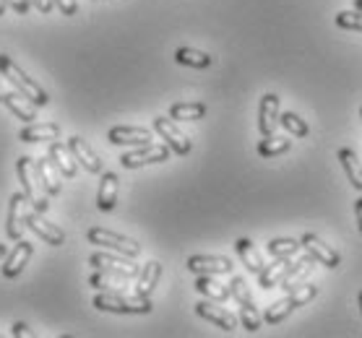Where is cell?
<instances>
[{"instance_id":"1","label":"cell","mask_w":362,"mask_h":338,"mask_svg":"<svg viewBox=\"0 0 362 338\" xmlns=\"http://www.w3.org/2000/svg\"><path fill=\"white\" fill-rule=\"evenodd\" d=\"M94 307L102 313H117V315H148L151 313V299L148 297H125L120 291H102L94 297Z\"/></svg>"},{"instance_id":"2","label":"cell","mask_w":362,"mask_h":338,"mask_svg":"<svg viewBox=\"0 0 362 338\" xmlns=\"http://www.w3.org/2000/svg\"><path fill=\"white\" fill-rule=\"evenodd\" d=\"M16 172H18V180H21V190H24V195L29 198L34 211H40L45 214L49 208V200L47 195L42 193L45 185L40 182V174H37V164H34L32 157H21L16 162Z\"/></svg>"},{"instance_id":"3","label":"cell","mask_w":362,"mask_h":338,"mask_svg":"<svg viewBox=\"0 0 362 338\" xmlns=\"http://www.w3.org/2000/svg\"><path fill=\"white\" fill-rule=\"evenodd\" d=\"M315 297H318V286H315V284H303V286H297L295 291H287L284 299L274 302V305L266 310L264 320L269 322V325H276V322H281L284 318H289V315L295 313L297 307L313 302Z\"/></svg>"},{"instance_id":"4","label":"cell","mask_w":362,"mask_h":338,"mask_svg":"<svg viewBox=\"0 0 362 338\" xmlns=\"http://www.w3.org/2000/svg\"><path fill=\"white\" fill-rule=\"evenodd\" d=\"M0 73L6 76L16 89H21V94H24L26 99H32L37 107H45V104L49 102L47 91L42 89L37 81H32V78H29V76H26L24 71L13 63V60H11L8 55H3V52H0Z\"/></svg>"},{"instance_id":"5","label":"cell","mask_w":362,"mask_h":338,"mask_svg":"<svg viewBox=\"0 0 362 338\" xmlns=\"http://www.w3.org/2000/svg\"><path fill=\"white\" fill-rule=\"evenodd\" d=\"M86 239H89L91 245L107 248V250H112V253H120V255H128V258L141 255V245L136 239L123 237V234H117V231L102 229V227H91V229L86 231Z\"/></svg>"},{"instance_id":"6","label":"cell","mask_w":362,"mask_h":338,"mask_svg":"<svg viewBox=\"0 0 362 338\" xmlns=\"http://www.w3.org/2000/svg\"><path fill=\"white\" fill-rule=\"evenodd\" d=\"M89 265H94L97 271H107V273H115V276H120V279L131 281L139 276V265L131 263V258L128 255H120V253H94V255L89 258Z\"/></svg>"},{"instance_id":"7","label":"cell","mask_w":362,"mask_h":338,"mask_svg":"<svg viewBox=\"0 0 362 338\" xmlns=\"http://www.w3.org/2000/svg\"><path fill=\"white\" fill-rule=\"evenodd\" d=\"M170 146H139L136 151H125L123 157H120V164L125 169H139V167H146V164H159V162H167L170 159Z\"/></svg>"},{"instance_id":"8","label":"cell","mask_w":362,"mask_h":338,"mask_svg":"<svg viewBox=\"0 0 362 338\" xmlns=\"http://www.w3.org/2000/svg\"><path fill=\"white\" fill-rule=\"evenodd\" d=\"M154 131L167 140V146L173 149V154L177 157H188L190 149H193V143L188 140V135L173 123V117L167 120V117H154Z\"/></svg>"},{"instance_id":"9","label":"cell","mask_w":362,"mask_h":338,"mask_svg":"<svg viewBox=\"0 0 362 338\" xmlns=\"http://www.w3.org/2000/svg\"><path fill=\"white\" fill-rule=\"evenodd\" d=\"M188 271L196 276H222L232 273V260L224 255H190Z\"/></svg>"},{"instance_id":"10","label":"cell","mask_w":362,"mask_h":338,"mask_svg":"<svg viewBox=\"0 0 362 338\" xmlns=\"http://www.w3.org/2000/svg\"><path fill=\"white\" fill-rule=\"evenodd\" d=\"M107 140L115 146H148L151 143V131L148 128H136V125H115L107 131Z\"/></svg>"},{"instance_id":"11","label":"cell","mask_w":362,"mask_h":338,"mask_svg":"<svg viewBox=\"0 0 362 338\" xmlns=\"http://www.w3.org/2000/svg\"><path fill=\"white\" fill-rule=\"evenodd\" d=\"M303 248L310 253V255L318 260L321 265H326V268H337L339 263H341V255H339L337 250L331 248V245H326L318 234H313V231H308V234H303Z\"/></svg>"},{"instance_id":"12","label":"cell","mask_w":362,"mask_h":338,"mask_svg":"<svg viewBox=\"0 0 362 338\" xmlns=\"http://www.w3.org/2000/svg\"><path fill=\"white\" fill-rule=\"evenodd\" d=\"M26 227L37 234V237L42 239V242H47V245H52V248H60L63 242H66V234H63V229L60 227H55V224H49L47 219H42L40 211H32V214H26Z\"/></svg>"},{"instance_id":"13","label":"cell","mask_w":362,"mask_h":338,"mask_svg":"<svg viewBox=\"0 0 362 338\" xmlns=\"http://www.w3.org/2000/svg\"><path fill=\"white\" fill-rule=\"evenodd\" d=\"M26 203H29V198L24 195V190H21V193H16V195L11 198L6 231H8V239H13V242H18V239H21V234H24L26 214H29V211H26Z\"/></svg>"},{"instance_id":"14","label":"cell","mask_w":362,"mask_h":338,"mask_svg":"<svg viewBox=\"0 0 362 338\" xmlns=\"http://www.w3.org/2000/svg\"><path fill=\"white\" fill-rule=\"evenodd\" d=\"M279 97L276 94H266L261 104H258V133L261 135H274L276 125H279Z\"/></svg>"},{"instance_id":"15","label":"cell","mask_w":362,"mask_h":338,"mask_svg":"<svg viewBox=\"0 0 362 338\" xmlns=\"http://www.w3.org/2000/svg\"><path fill=\"white\" fill-rule=\"evenodd\" d=\"M68 146H71V151H74L76 162H78V164H81L89 174H102V172H105V169H102V159L94 154V149H91L81 135L68 138Z\"/></svg>"},{"instance_id":"16","label":"cell","mask_w":362,"mask_h":338,"mask_svg":"<svg viewBox=\"0 0 362 338\" xmlns=\"http://www.w3.org/2000/svg\"><path fill=\"white\" fill-rule=\"evenodd\" d=\"M315 263H318V260H315L310 253H308V255H303V258H297L295 263H292V268L287 271V276L281 279L279 286L284 289V291H295L297 286H303V281L313 273Z\"/></svg>"},{"instance_id":"17","label":"cell","mask_w":362,"mask_h":338,"mask_svg":"<svg viewBox=\"0 0 362 338\" xmlns=\"http://www.w3.org/2000/svg\"><path fill=\"white\" fill-rule=\"evenodd\" d=\"M34 164H37L40 182L45 185V193H47V195H60V190H63V174H60V169L55 167V162L49 157H45V159H37Z\"/></svg>"},{"instance_id":"18","label":"cell","mask_w":362,"mask_h":338,"mask_svg":"<svg viewBox=\"0 0 362 338\" xmlns=\"http://www.w3.org/2000/svg\"><path fill=\"white\" fill-rule=\"evenodd\" d=\"M52 162H55V167L60 169V174L63 177H76V172H78V164H76V157L74 151H71V146H66V143H60V140H49V154H47Z\"/></svg>"},{"instance_id":"19","label":"cell","mask_w":362,"mask_h":338,"mask_svg":"<svg viewBox=\"0 0 362 338\" xmlns=\"http://www.w3.org/2000/svg\"><path fill=\"white\" fill-rule=\"evenodd\" d=\"M196 313L201 315L204 320L214 322V325H219L222 330H227V333H232V330L238 328V318L232 313H227V310H222V307H214L211 302H198Z\"/></svg>"},{"instance_id":"20","label":"cell","mask_w":362,"mask_h":338,"mask_svg":"<svg viewBox=\"0 0 362 338\" xmlns=\"http://www.w3.org/2000/svg\"><path fill=\"white\" fill-rule=\"evenodd\" d=\"M34 248L29 245V242H24V239H18L16 250L11 253V255H6V265H3V276L6 279H16L18 273L24 271L26 263H29V258H32Z\"/></svg>"},{"instance_id":"21","label":"cell","mask_w":362,"mask_h":338,"mask_svg":"<svg viewBox=\"0 0 362 338\" xmlns=\"http://www.w3.org/2000/svg\"><path fill=\"white\" fill-rule=\"evenodd\" d=\"M3 104L18 117V120H24V123H34L37 120V104L32 99H26L24 94H16V91H6V97H3Z\"/></svg>"},{"instance_id":"22","label":"cell","mask_w":362,"mask_h":338,"mask_svg":"<svg viewBox=\"0 0 362 338\" xmlns=\"http://www.w3.org/2000/svg\"><path fill=\"white\" fill-rule=\"evenodd\" d=\"M292 258H276L272 265H266L264 271L258 273V286L261 289H272L276 286V284H281V279L287 276V271L292 268Z\"/></svg>"},{"instance_id":"23","label":"cell","mask_w":362,"mask_h":338,"mask_svg":"<svg viewBox=\"0 0 362 338\" xmlns=\"http://www.w3.org/2000/svg\"><path fill=\"white\" fill-rule=\"evenodd\" d=\"M235 250H238V255H240V260H243V265H245L247 271L250 273H258L264 271L266 268V263H264V258H261V253L255 250V245L250 242L247 237H240L238 242H235Z\"/></svg>"},{"instance_id":"24","label":"cell","mask_w":362,"mask_h":338,"mask_svg":"<svg viewBox=\"0 0 362 338\" xmlns=\"http://www.w3.org/2000/svg\"><path fill=\"white\" fill-rule=\"evenodd\" d=\"M117 174L115 172H102V182H99V195L97 206L99 211H112L117 203Z\"/></svg>"},{"instance_id":"25","label":"cell","mask_w":362,"mask_h":338,"mask_svg":"<svg viewBox=\"0 0 362 338\" xmlns=\"http://www.w3.org/2000/svg\"><path fill=\"white\" fill-rule=\"evenodd\" d=\"M18 138L24 143H40V140H58L60 138V125L55 123H29L24 131L18 133Z\"/></svg>"},{"instance_id":"26","label":"cell","mask_w":362,"mask_h":338,"mask_svg":"<svg viewBox=\"0 0 362 338\" xmlns=\"http://www.w3.org/2000/svg\"><path fill=\"white\" fill-rule=\"evenodd\" d=\"M159 279H162V263H157V260H148L144 268H141L139 273V284H136V294L139 297H148L151 291H154V286L159 284Z\"/></svg>"},{"instance_id":"27","label":"cell","mask_w":362,"mask_h":338,"mask_svg":"<svg viewBox=\"0 0 362 338\" xmlns=\"http://www.w3.org/2000/svg\"><path fill=\"white\" fill-rule=\"evenodd\" d=\"M337 159H339V164L344 167L346 177L352 182V188L362 190V162L357 159V154H354L352 149H339Z\"/></svg>"},{"instance_id":"28","label":"cell","mask_w":362,"mask_h":338,"mask_svg":"<svg viewBox=\"0 0 362 338\" xmlns=\"http://www.w3.org/2000/svg\"><path fill=\"white\" fill-rule=\"evenodd\" d=\"M196 289L201 291V294H204V297L214 299V302H227V299L232 297L230 286L219 284L214 276H198V279H196Z\"/></svg>"},{"instance_id":"29","label":"cell","mask_w":362,"mask_h":338,"mask_svg":"<svg viewBox=\"0 0 362 338\" xmlns=\"http://www.w3.org/2000/svg\"><path fill=\"white\" fill-rule=\"evenodd\" d=\"M175 60H177L180 66H188V68L214 66V58H211V55H206V52H201V50H193V47H180V50L175 52Z\"/></svg>"},{"instance_id":"30","label":"cell","mask_w":362,"mask_h":338,"mask_svg":"<svg viewBox=\"0 0 362 338\" xmlns=\"http://www.w3.org/2000/svg\"><path fill=\"white\" fill-rule=\"evenodd\" d=\"M292 149V140L289 138H274V135H264V140H258V157L272 159V157H281Z\"/></svg>"},{"instance_id":"31","label":"cell","mask_w":362,"mask_h":338,"mask_svg":"<svg viewBox=\"0 0 362 338\" xmlns=\"http://www.w3.org/2000/svg\"><path fill=\"white\" fill-rule=\"evenodd\" d=\"M206 115V104H201V102H177V104H173L170 107V117L173 120H201V117Z\"/></svg>"},{"instance_id":"32","label":"cell","mask_w":362,"mask_h":338,"mask_svg":"<svg viewBox=\"0 0 362 338\" xmlns=\"http://www.w3.org/2000/svg\"><path fill=\"white\" fill-rule=\"evenodd\" d=\"M303 248V242H297V239H289V237H274L266 250L272 253L274 258H295Z\"/></svg>"},{"instance_id":"33","label":"cell","mask_w":362,"mask_h":338,"mask_svg":"<svg viewBox=\"0 0 362 338\" xmlns=\"http://www.w3.org/2000/svg\"><path fill=\"white\" fill-rule=\"evenodd\" d=\"M230 291H232V297H235V302H238L240 307H255L253 294H250V286H247V281L243 279V276H232Z\"/></svg>"},{"instance_id":"34","label":"cell","mask_w":362,"mask_h":338,"mask_svg":"<svg viewBox=\"0 0 362 338\" xmlns=\"http://www.w3.org/2000/svg\"><path fill=\"white\" fill-rule=\"evenodd\" d=\"M125 279L115 276V273H107V271H97L89 276V286L94 289H102V291H117V286L123 284Z\"/></svg>"},{"instance_id":"35","label":"cell","mask_w":362,"mask_h":338,"mask_svg":"<svg viewBox=\"0 0 362 338\" xmlns=\"http://www.w3.org/2000/svg\"><path fill=\"white\" fill-rule=\"evenodd\" d=\"M279 125H284L289 135H297V138H305V135L310 133L308 123H305V120L297 115V112H284V115L279 117Z\"/></svg>"},{"instance_id":"36","label":"cell","mask_w":362,"mask_h":338,"mask_svg":"<svg viewBox=\"0 0 362 338\" xmlns=\"http://www.w3.org/2000/svg\"><path fill=\"white\" fill-rule=\"evenodd\" d=\"M337 26L346 32H362V11H341L337 13Z\"/></svg>"},{"instance_id":"37","label":"cell","mask_w":362,"mask_h":338,"mask_svg":"<svg viewBox=\"0 0 362 338\" xmlns=\"http://www.w3.org/2000/svg\"><path fill=\"white\" fill-rule=\"evenodd\" d=\"M240 322H243V328L255 333V330L261 328V318L255 313V307H240Z\"/></svg>"},{"instance_id":"38","label":"cell","mask_w":362,"mask_h":338,"mask_svg":"<svg viewBox=\"0 0 362 338\" xmlns=\"http://www.w3.org/2000/svg\"><path fill=\"white\" fill-rule=\"evenodd\" d=\"M55 3V8L63 13V16H76V11H78V3L76 0H52Z\"/></svg>"},{"instance_id":"39","label":"cell","mask_w":362,"mask_h":338,"mask_svg":"<svg viewBox=\"0 0 362 338\" xmlns=\"http://www.w3.org/2000/svg\"><path fill=\"white\" fill-rule=\"evenodd\" d=\"M6 6H11V8L16 11V13H21V16H24L32 3H29V0H6Z\"/></svg>"},{"instance_id":"40","label":"cell","mask_w":362,"mask_h":338,"mask_svg":"<svg viewBox=\"0 0 362 338\" xmlns=\"http://www.w3.org/2000/svg\"><path fill=\"white\" fill-rule=\"evenodd\" d=\"M29 3H32V6L40 11V13H45V16H47L52 8H55V3H52V0H29Z\"/></svg>"},{"instance_id":"41","label":"cell","mask_w":362,"mask_h":338,"mask_svg":"<svg viewBox=\"0 0 362 338\" xmlns=\"http://www.w3.org/2000/svg\"><path fill=\"white\" fill-rule=\"evenodd\" d=\"M13 336H26V338H34V333L32 330H29V325H26V322H16V325H13Z\"/></svg>"},{"instance_id":"42","label":"cell","mask_w":362,"mask_h":338,"mask_svg":"<svg viewBox=\"0 0 362 338\" xmlns=\"http://www.w3.org/2000/svg\"><path fill=\"white\" fill-rule=\"evenodd\" d=\"M354 214H357V229L362 231V198L354 200Z\"/></svg>"},{"instance_id":"43","label":"cell","mask_w":362,"mask_h":338,"mask_svg":"<svg viewBox=\"0 0 362 338\" xmlns=\"http://www.w3.org/2000/svg\"><path fill=\"white\" fill-rule=\"evenodd\" d=\"M3 78H6V76L0 73V102H3V97H6V86H3Z\"/></svg>"},{"instance_id":"44","label":"cell","mask_w":362,"mask_h":338,"mask_svg":"<svg viewBox=\"0 0 362 338\" xmlns=\"http://www.w3.org/2000/svg\"><path fill=\"white\" fill-rule=\"evenodd\" d=\"M6 255H8V248H6V245H0V260H3Z\"/></svg>"},{"instance_id":"45","label":"cell","mask_w":362,"mask_h":338,"mask_svg":"<svg viewBox=\"0 0 362 338\" xmlns=\"http://www.w3.org/2000/svg\"><path fill=\"white\" fill-rule=\"evenodd\" d=\"M0 16H6V0H0Z\"/></svg>"},{"instance_id":"46","label":"cell","mask_w":362,"mask_h":338,"mask_svg":"<svg viewBox=\"0 0 362 338\" xmlns=\"http://www.w3.org/2000/svg\"><path fill=\"white\" fill-rule=\"evenodd\" d=\"M354 8H357V11H362V0H354Z\"/></svg>"},{"instance_id":"47","label":"cell","mask_w":362,"mask_h":338,"mask_svg":"<svg viewBox=\"0 0 362 338\" xmlns=\"http://www.w3.org/2000/svg\"><path fill=\"white\" fill-rule=\"evenodd\" d=\"M360 313H362V294H360Z\"/></svg>"},{"instance_id":"48","label":"cell","mask_w":362,"mask_h":338,"mask_svg":"<svg viewBox=\"0 0 362 338\" xmlns=\"http://www.w3.org/2000/svg\"><path fill=\"white\" fill-rule=\"evenodd\" d=\"M360 120H362V109H360Z\"/></svg>"}]
</instances>
